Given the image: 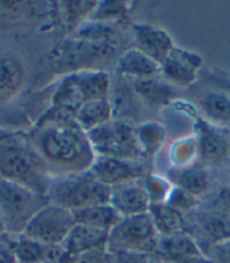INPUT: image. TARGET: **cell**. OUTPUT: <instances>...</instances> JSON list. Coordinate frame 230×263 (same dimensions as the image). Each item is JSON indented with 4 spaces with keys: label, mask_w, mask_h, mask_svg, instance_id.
<instances>
[{
    "label": "cell",
    "mask_w": 230,
    "mask_h": 263,
    "mask_svg": "<svg viewBox=\"0 0 230 263\" xmlns=\"http://www.w3.org/2000/svg\"><path fill=\"white\" fill-rule=\"evenodd\" d=\"M26 135L54 177L89 171L96 158L76 115L64 108L46 110Z\"/></svg>",
    "instance_id": "1"
},
{
    "label": "cell",
    "mask_w": 230,
    "mask_h": 263,
    "mask_svg": "<svg viewBox=\"0 0 230 263\" xmlns=\"http://www.w3.org/2000/svg\"><path fill=\"white\" fill-rule=\"evenodd\" d=\"M0 178L48 195L54 175L26 133L0 130Z\"/></svg>",
    "instance_id": "2"
},
{
    "label": "cell",
    "mask_w": 230,
    "mask_h": 263,
    "mask_svg": "<svg viewBox=\"0 0 230 263\" xmlns=\"http://www.w3.org/2000/svg\"><path fill=\"white\" fill-rule=\"evenodd\" d=\"M46 197L55 205L76 211L90 205L109 204L110 186L100 182L90 171H83L54 177Z\"/></svg>",
    "instance_id": "3"
},
{
    "label": "cell",
    "mask_w": 230,
    "mask_h": 263,
    "mask_svg": "<svg viewBox=\"0 0 230 263\" xmlns=\"http://www.w3.org/2000/svg\"><path fill=\"white\" fill-rule=\"evenodd\" d=\"M46 204V195L0 178V236L22 234L32 217Z\"/></svg>",
    "instance_id": "4"
},
{
    "label": "cell",
    "mask_w": 230,
    "mask_h": 263,
    "mask_svg": "<svg viewBox=\"0 0 230 263\" xmlns=\"http://www.w3.org/2000/svg\"><path fill=\"white\" fill-rule=\"evenodd\" d=\"M110 78L99 70H77L69 72L58 83L52 94L51 107L64 108L76 115L84 103L109 99Z\"/></svg>",
    "instance_id": "5"
},
{
    "label": "cell",
    "mask_w": 230,
    "mask_h": 263,
    "mask_svg": "<svg viewBox=\"0 0 230 263\" xmlns=\"http://www.w3.org/2000/svg\"><path fill=\"white\" fill-rule=\"evenodd\" d=\"M87 138L96 156L140 161L145 155L139 142L138 129L125 120H110L89 132Z\"/></svg>",
    "instance_id": "6"
},
{
    "label": "cell",
    "mask_w": 230,
    "mask_h": 263,
    "mask_svg": "<svg viewBox=\"0 0 230 263\" xmlns=\"http://www.w3.org/2000/svg\"><path fill=\"white\" fill-rule=\"evenodd\" d=\"M115 48V29L109 24L92 22L78 28L62 47L65 62H89L100 60Z\"/></svg>",
    "instance_id": "7"
},
{
    "label": "cell",
    "mask_w": 230,
    "mask_h": 263,
    "mask_svg": "<svg viewBox=\"0 0 230 263\" xmlns=\"http://www.w3.org/2000/svg\"><path fill=\"white\" fill-rule=\"evenodd\" d=\"M160 234L156 232L149 213L122 217L109 232V250L138 252L155 256Z\"/></svg>",
    "instance_id": "8"
},
{
    "label": "cell",
    "mask_w": 230,
    "mask_h": 263,
    "mask_svg": "<svg viewBox=\"0 0 230 263\" xmlns=\"http://www.w3.org/2000/svg\"><path fill=\"white\" fill-rule=\"evenodd\" d=\"M74 224L71 211L49 202L32 217L23 234L46 246H62Z\"/></svg>",
    "instance_id": "9"
},
{
    "label": "cell",
    "mask_w": 230,
    "mask_h": 263,
    "mask_svg": "<svg viewBox=\"0 0 230 263\" xmlns=\"http://www.w3.org/2000/svg\"><path fill=\"white\" fill-rule=\"evenodd\" d=\"M203 67L201 57L191 51H185L174 47L161 64V76L172 87L185 88L196 83L199 72Z\"/></svg>",
    "instance_id": "10"
},
{
    "label": "cell",
    "mask_w": 230,
    "mask_h": 263,
    "mask_svg": "<svg viewBox=\"0 0 230 263\" xmlns=\"http://www.w3.org/2000/svg\"><path fill=\"white\" fill-rule=\"evenodd\" d=\"M90 172L104 185L113 186L145 177V166L140 161H128L109 156H96Z\"/></svg>",
    "instance_id": "11"
},
{
    "label": "cell",
    "mask_w": 230,
    "mask_h": 263,
    "mask_svg": "<svg viewBox=\"0 0 230 263\" xmlns=\"http://www.w3.org/2000/svg\"><path fill=\"white\" fill-rule=\"evenodd\" d=\"M109 204L122 217L148 213L151 200L146 191L144 178L110 186Z\"/></svg>",
    "instance_id": "12"
},
{
    "label": "cell",
    "mask_w": 230,
    "mask_h": 263,
    "mask_svg": "<svg viewBox=\"0 0 230 263\" xmlns=\"http://www.w3.org/2000/svg\"><path fill=\"white\" fill-rule=\"evenodd\" d=\"M17 263L60 262L64 257L61 246H46L25 234H3Z\"/></svg>",
    "instance_id": "13"
},
{
    "label": "cell",
    "mask_w": 230,
    "mask_h": 263,
    "mask_svg": "<svg viewBox=\"0 0 230 263\" xmlns=\"http://www.w3.org/2000/svg\"><path fill=\"white\" fill-rule=\"evenodd\" d=\"M200 159L207 165H216L230 158V136L223 133L222 127H216L200 119L197 123Z\"/></svg>",
    "instance_id": "14"
},
{
    "label": "cell",
    "mask_w": 230,
    "mask_h": 263,
    "mask_svg": "<svg viewBox=\"0 0 230 263\" xmlns=\"http://www.w3.org/2000/svg\"><path fill=\"white\" fill-rule=\"evenodd\" d=\"M132 32L136 42L135 48H138L139 51H142L160 65L174 49L171 36L164 29H160L156 26L148 24L132 25Z\"/></svg>",
    "instance_id": "15"
},
{
    "label": "cell",
    "mask_w": 230,
    "mask_h": 263,
    "mask_svg": "<svg viewBox=\"0 0 230 263\" xmlns=\"http://www.w3.org/2000/svg\"><path fill=\"white\" fill-rule=\"evenodd\" d=\"M108 240L109 232L93 229L89 226L74 224L61 248L65 255H80L96 249L108 248Z\"/></svg>",
    "instance_id": "16"
},
{
    "label": "cell",
    "mask_w": 230,
    "mask_h": 263,
    "mask_svg": "<svg viewBox=\"0 0 230 263\" xmlns=\"http://www.w3.org/2000/svg\"><path fill=\"white\" fill-rule=\"evenodd\" d=\"M199 243L188 233L162 236L158 239L155 257L165 263H175L190 256L201 255Z\"/></svg>",
    "instance_id": "17"
},
{
    "label": "cell",
    "mask_w": 230,
    "mask_h": 263,
    "mask_svg": "<svg viewBox=\"0 0 230 263\" xmlns=\"http://www.w3.org/2000/svg\"><path fill=\"white\" fill-rule=\"evenodd\" d=\"M169 178L174 185L184 190L194 197H203L210 194L213 188V174L207 166H184L175 168L169 172Z\"/></svg>",
    "instance_id": "18"
},
{
    "label": "cell",
    "mask_w": 230,
    "mask_h": 263,
    "mask_svg": "<svg viewBox=\"0 0 230 263\" xmlns=\"http://www.w3.org/2000/svg\"><path fill=\"white\" fill-rule=\"evenodd\" d=\"M117 71L129 80H142L161 76V65L133 47L120 55L117 61Z\"/></svg>",
    "instance_id": "19"
},
{
    "label": "cell",
    "mask_w": 230,
    "mask_h": 263,
    "mask_svg": "<svg viewBox=\"0 0 230 263\" xmlns=\"http://www.w3.org/2000/svg\"><path fill=\"white\" fill-rule=\"evenodd\" d=\"M25 84V67L21 60L10 54L0 55V103L16 97Z\"/></svg>",
    "instance_id": "20"
},
{
    "label": "cell",
    "mask_w": 230,
    "mask_h": 263,
    "mask_svg": "<svg viewBox=\"0 0 230 263\" xmlns=\"http://www.w3.org/2000/svg\"><path fill=\"white\" fill-rule=\"evenodd\" d=\"M199 107L208 123L216 127L230 126V96L219 91L208 90L199 97Z\"/></svg>",
    "instance_id": "21"
},
{
    "label": "cell",
    "mask_w": 230,
    "mask_h": 263,
    "mask_svg": "<svg viewBox=\"0 0 230 263\" xmlns=\"http://www.w3.org/2000/svg\"><path fill=\"white\" fill-rule=\"evenodd\" d=\"M148 213L152 218V223L160 237L187 233V220L184 214L167 202H152Z\"/></svg>",
    "instance_id": "22"
},
{
    "label": "cell",
    "mask_w": 230,
    "mask_h": 263,
    "mask_svg": "<svg viewBox=\"0 0 230 263\" xmlns=\"http://www.w3.org/2000/svg\"><path fill=\"white\" fill-rule=\"evenodd\" d=\"M196 223L213 243V246L230 240V214L200 209L194 213Z\"/></svg>",
    "instance_id": "23"
},
{
    "label": "cell",
    "mask_w": 230,
    "mask_h": 263,
    "mask_svg": "<svg viewBox=\"0 0 230 263\" xmlns=\"http://www.w3.org/2000/svg\"><path fill=\"white\" fill-rule=\"evenodd\" d=\"M74 216L76 224H83L99 229L104 232H110L122 216L116 211L110 204H99V205H90L85 209L71 211Z\"/></svg>",
    "instance_id": "24"
},
{
    "label": "cell",
    "mask_w": 230,
    "mask_h": 263,
    "mask_svg": "<svg viewBox=\"0 0 230 263\" xmlns=\"http://www.w3.org/2000/svg\"><path fill=\"white\" fill-rule=\"evenodd\" d=\"M113 116V106L109 99H100L84 103L76 111V122L85 133L109 123Z\"/></svg>",
    "instance_id": "25"
},
{
    "label": "cell",
    "mask_w": 230,
    "mask_h": 263,
    "mask_svg": "<svg viewBox=\"0 0 230 263\" xmlns=\"http://www.w3.org/2000/svg\"><path fill=\"white\" fill-rule=\"evenodd\" d=\"M133 91L138 94L146 104L156 107L162 106L172 97V85H169L165 80L160 78H142V80H129Z\"/></svg>",
    "instance_id": "26"
},
{
    "label": "cell",
    "mask_w": 230,
    "mask_h": 263,
    "mask_svg": "<svg viewBox=\"0 0 230 263\" xmlns=\"http://www.w3.org/2000/svg\"><path fill=\"white\" fill-rule=\"evenodd\" d=\"M99 2H61L62 22L68 31H74L84 17H90Z\"/></svg>",
    "instance_id": "27"
},
{
    "label": "cell",
    "mask_w": 230,
    "mask_h": 263,
    "mask_svg": "<svg viewBox=\"0 0 230 263\" xmlns=\"http://www.w3.org/2000/svg\"><path fill=\"white\" fill-rule=\"evenodd\" d=\"M126 5H128L126 2H100L90 16V19L92 22H101V24L125 19L129 9V6Z\"/></svg>",
    "instance_id": "28"
},
{
    "label": "cell",
    "mask_w": 230,
    "mask_h": 263,
    "mask_svg": "<svg viewBox=\"0 0 230 263\" xmlns=\"http://www.w3.org/2000/svg\"><path fill=\"white\" fill-rule=\"evenodd\" d=\"M165 202L178 211H181L183 214H184V211H191L199 207V198L178 186H174L171 191H168Z\"/></svg>",
    "instance_id": "29"
},
{
    "label": "cell",
    "mask_w": 230,
    "mask_h": 263,
    "mask_svg": "<svg viewBox=\"0 0 230 263\" xmlns=\"http://www.w3.org/2000/svg\"><path fill=\"white\" fill-rule=\"evenodd\" d=\"M138 136L142 151L144 154H146L149 152V149L155 151L158 147V143L164 138V132L156 124H145L138 129Z\"/></svg>",
    "instance_id": "30"
},
{
    "label": "cell",
    "mask_w": 230,
    "mask_h": 263,
    "mask_svg": "<svg viewBox=\"0 0 230 263\" xmlns=\"http://www.w3.org/2000/svg\"><path fill=\"white\" fill-rule=\"evenodd\" d=\"M61 263H110V253L108 248H101L80 255H64Z\"/></svg>",
    "instance_id": "31"
},
{
    "label": "cell",
    "mask_w": 230,
    "mask_h": 263,
    "mask_svg": "<svg viewBox=\"0 0 230 263\" xmlns=\"http://www.w3.org/2000/svg\"><path fill=\"white\" fill-rule=\"evenodd\" d=\"M110 263H155V256L138 252H125V250H109Z\"/></svg>",
    "instance_id": "32"
},
{
    "label": "cell",
    "mask_w": 230,
    "mask_h": 263,
    "mask_svg": "<svg viewBox=\"0 0 230 263\" xmlns=\"http://www.w3.org/2000/svg\"><path fill=\"white\" fill-rule=\"evenodd\" d=\"M203 209L230 214V186H222L215 194H211L210 200Z\"/></svg>",
    "instance_id": "33"
},
{
    "label": "cell",
    "mask_w": 230,
    "mask_h": 263,
    "mask_svg": "<svg viewBox=\"0 0 230 263\" xmlns=\"http://www.w3.org/2000/svg\"><path fill=\"white\" fill-rule=\"evenodd\" d=\"M213 263H230V240L213 246Z\"/></svg>",
    "instance_id": "34"
},
{
    "label": "cell",
    "mask_w": 230,
    "mask_h": 263,
    "mask_svg": "<svg viewBox=\"0 0 230 263\" xmlns=\"http://www.w3.org/2000/svg\"><path fill=\"white\" fill-rule=\"evenodd\" d=\"M0 263H17L12 249L9 248L8 241L3 237V234L0 236Z\"/></svg>",
    "instance_id": "35"
},
{
    "label": "cell",
    "mask_w": 230,
    "mask_h": 263,
    "mask_svg": "<svg viewBox=\"0 0 230 263\" xmlns=\"http://www.w3.org/2000/svg\"><path fill=\"white\" fill-rule=\"evenodd\" d=\"M175 263H213L211 257H207L204 253L196 256H190V257H185V259H181Z\"/></svg>",
    "instance_id": "36"
},
{
    "label": "cell",
    "mask_w": 230,
    "mask_h": 263,
    "mask_svg": "<svg viewBox=\"0 0 230 263\" xmlns=\"http://www.w3.org/2000/svg\"><path fill=\"white\" fill-rule=\"evenodd\" d=\"M155 259H156V257H155ZM155 263H165V262H162V260H158V259H156V260H155Z\"/></svg>",
    "instance_id": "37"
},
{
    "label": "cell",
    "mask_w": 230,
    "mask_h": 263,
    "mask_svg": "<svg viewBox=\"0 0 230 263\" xmlns=\"http://www.w3.org/2000/svg\"><path fill=\"white\" fill-rule=\"evenodd\" d=\"M62 262V259H61V260H60V262H49V263H61Z\"/></svg>",
    "instance_id": "38"
},
{
    "label": "cell",
    "mask_w": 230,
    "mask_h": 263,
    "mask_svg": "<svg viewBox=\"0 0 230 263\" xmlns=\"http://www.w3.org/2000/svg\"><path fill=\"white\" fill-rule=\"evenodd\" d=\"M229 174H230V166H229Z\"/></svg>",
    "instance_id": "39"
}]
</instances>
